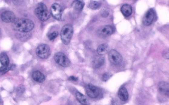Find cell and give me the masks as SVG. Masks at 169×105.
<instances>
[{"instance_id": "3957f363", "label": "cell", "mask_w": 169, "mask_h": 105, "mask_svg": "<svg viewBox=\"0 0 169 105\" xmlns=\"http://www.w3.org/2000/svg\"><path fill=\"white\" fill-rule=\"evenodd\" d=\"M73 33L74 29L71 24H67L62 27L61 31V38L65 45H68L71 42Z\"/></svg>"}, {"instance_id": "d6986e66", "label": "cell", "mask_w": 169, "mask_h": 105, "mask_svg": "<svg viewBox=\"0 0 169 105\" xmlns=\"http://www.w3.org/2000/svg\"><path fill=\"white\" fill-rule=\"evenodd\" d=\"M84 6V2L81 1H75L72 3L73 7L78 11H81Z\"/></svg>"}, {"instance_id": "4fadbf2b", "label": "cell", "mask_w": 169, "mask_h": 105, "mask_svg": "<svg viewBox=\"0 0 169 105\" xmlns=\"http://www.w3.org/2000/svg\"><path fill=\"white\" fill-rule=\"evenodd\" d=\"M158 89L160 93L168 97L169 96V84L167 82H160L158 84Z\"/></svg>"}, {"instance_id": "d4e9b609", "label": "cell", "mask_w": 169, "mask_h": 105, "mask_svg": "<svg viewBox=\"0 0 169 105\" xmlns=\"http://www.w3.org/2000/svg\"><path fill=\"white\" fill-rule=\"evenodd\" d=\"M24 91H25V88L23 85H20L17 89V93L18 95H21V94H23Z\"/></svg>"}, {"instance_id": "83f0119b", "label": "cell", "mask_w": 169, "mask_h": 105, "mask_svg": "<svg viewBox=\"0 0 169 105\" xmlns=\"http://www.w3.org/2000/svg\"><path fill=\"white\" fill-rule=\"evenodd\" d=\"M78 78L75 77L74 76H71L68 78V80L71 81H77L78 80Z\"/></svg>"}, {"instance_id": "f1b7e54d", "label": "cell", "mask_w": 169, "mask_h": 105, "mask_svg": "<svg viewBox=\"0 0 169 105\" xmlns=\"http://www.w3.org/2000/svg\"><path fill=\"white\" fill-rule=\"evenodd\" d=\"M112 105H118L117 104V102L115 101V100H113L112 101Z\"/></svg>"}, {"instance_id": "7402d4cb", "label": "cell", "mask_w": 169, "mask_h": 105, "mask_svg": "<svg viewBox=\"0 0 169 105\" xmlns=\"http://www.w3.org/2000/svg\"><path fill=\"white\" fill-rule=\"evenodd\" d=\"M101 5V3L95 1H91L89 4L90 8L94 10H97V9L100 8Z\"/></svg>"}, {"instance_id": "5bb4252c", "label": "cell", "mask_w": 169, "mask_h": 105, "mask_svg": "<svg viewBox=\"0 0 169 105\" xmlns=\"http://www.w3.org/2000/svg\"><path fill=\"white\" fill-rule=\"evenodd\" d=\"M119 98L122 101H127L129 98V94L127 89L124 87H121L119 90L118 94Z\"/></svg>"}, {"instance_id": "52a82bcc", "label": "cell", "mask_w": 169, "mask_h": 105, "mask_svg": "<svg viewBox=\"0 0 169 105\" xmlns=\"http://www.w3.org/2000/svg\"><path fill=\"white\" fill-rule=\"evenodd\" d=\"M156 13L154 9H149L146 12L143 19V24L145 26H149L153 23L156 18Z\"/></svg>"}, {"instance_id": "484cf974", "label": "cell", "mask_w": 169, "mask_h": 105, "mask_svg": "<svg viewBox=\"0 0 169 105\" xmlns=\"http://www.w3.org/2000/svg\"><path fill=\"white\" fill-rule=\"evenodd\" d=\"M30 34H26V33H24V34H18V37L21 39V40H22L27 39L29 37Z\"/></svg>"}, {"instance_id": "ffe728a7", "label": "cell", "mask_w": 169, "mask_h": 105, "mask_svg": "<svg viewBox=\"0 0 169 105\" xmlns=\"http://www.w3.org/2000/svg\"><path fill=\"white\" fill-rule=\"evenodd\" d=\"M0 61L1 64L3 66H8L10 63V60L8 56L5 53H1L0 56Z\"/></svg>"}, {"instance_id": "7c38bea8", "label": "cell", "mask_w": 169, "mask_h": 105, "mask_svg": "<svg viewBox=\"0 0 169 105\" xmlns=\"http://www.w3.org/2000/svg\"><path fill=\"white\" fill-rule=\"evenodd\" d=\"M104 63V58L102 56L94 57L92 60V66L95 69H98L102 66Z\"/></svg>"}, {"instance_id": "2e32d148", "label": "cell", "mask_w": 169, "mask_h": 105, "mask_svg": "<svg viewBox=\"0 0 169 105\" xmlns=\"http://www.w3.org/2000/svg\"><path fill=\"white\" fill-rule=\"evenodd\" d=\"M76 98L82 105H89V101L85 95L78 91L75 94Z\"/></svg>"}, {"instance_id": "6da1fadb", "label": "cell", "mask_w": 169, "mask_h": 105, "mask_svg": "<svg viewBox=\"0 0 169 105\" xmlns=\"http://www.w3.org/2000/svg\"><path fill=\"white\" fill-rule=\"evenodd\" d=\"M34 22L30 20L19 18L12 23V27L14 30L22 33H28L34 27Z\"/></svg>"}, {"instance_id": "5b68a950", "label": "cell", "mask_w": 169, "mask_h": 105, "mask_svg": "<svg viewBox=\"0 0 169 105\" xmlns=\"http://www.w3.org/2000/svg\"><path fill=\"white\" fill-rule=\"evenodd\" d=\"M54 60L56 63L64 67H68L71 65L69 59L62 52L56 53L54 56Z\"/></svg>"}, {"instance_id": "9c48e42d", "label": "cell", "mask_w": 169, "mask_h": 105, "mask_svg": "<svg viewBox=\"0 0 169 105\" xmlns=\"http://www.w3.org/2000/svg\"><path fill=\"white\" fill-rule=\"evenodd\" d=\"M113 31V28L111 26L105 25L98 29L97 34L100 37L105 38L111 36Z\"/></svg>"}, {"instance_id": "8992f818", "label": "cell", "mask_w": 169, "mask_h": 105, "mask_svg": "<svg viewBox=\"0 0 169 105\" xmlns=\"http://www.w3.org/2000/svg\"><path fill=\"white\" fill-rule=\"evenodd\" d=\"M62 11V7L57 3L53 4L50 8V13L51 16L58 21H60L61 19Z\"/></svg>"}, {"instance_id": "8fae6325", "label": "cell", "mask_w": 169, "mask_h": 105, "mask_svg": "<svg viewBox=\"0 0 169 105\" xmlns=\"http://www.w3.org/2000/svg\"><path fill=\"white\" fill-rule=\"evenodd\" d=\"M1 18L2 20L5 23H13L16 19L14 13L9 11L2 14Z\"/></svg>"}, {"instance_id": "cb8c5ba5", "label": "cell", "mask_w": 169, "mask_h": 105, "mask_svg": "<svg viewBox=\"0 0 169 105\" xmlns=\"http://www.w3.org/2000/svg\"><path fill=\"white\" fill-rule=\"evenodd\" d=\"M58 35V34L57 32H54L51 33L48 35V39H49L50 40H54V39L57 37Z\"/></svg>"}, {"instance_id": "e0dca14e", "label": "cell", "mask_w": 169, "mask_h": 105, "mask_svg": "<svg viewBox=\"0 0 169 105\" xmlns=\"http://www.w3.org/2000/svg\"><path fill=\"white\" fill-rule=\"evenodd\" d=\"M121 11L123 14L126 17L131 16L132 14V9L131 6L128 4H124L122 6Z\"/></svg>"}, {"instance_id": "277c9868", "label": "cell", "mask_w": 169, "mask_h": 105, "mask_svg": "<svg viewBox=\"0 0 169 105\" xmlns=\"http://www.w3.org/2000/svg\"><path fill=\"white\" fill-rule=\"evenodd\" d=\"M36 55L40 58L47 59L51 55V49L48 45L41 44L36 48Z\"/></svg>"}, {"instance_id": "4316f807", "label": "cell", "mask_w": 169, "mask_h": 105, "mask_svg": "<svg viewBox=\"0 0 169 105\" xmlns=\"http://www.w3.org/2000/svg\"><path fill=\"white\" fill-rule=\"evenodd\" d=\"M163 57L167 59H169V51L167 49L163 51L162 53Z\"/></svg>"}, {"instance_id": "30bf717a", "label": "cell", "mask_w": 169, "mask_h": 105, "mask_svg": "<svg viewBox=\"0 0 169 105\" xmlns=\"http://www.w3.org/2000/svg\"><path fill=\"white\" fill-rule=\"evenodd\" d=\"M86 91L88 96L91 98H97L99 95L98 88L92 84H88L86 87Z\"/></svg>"}, {"instance_id": "ba28073f", "label": "cell", "mask_w": 169, "mask_h": 105, "mask_svg": "<svg viewBox=\"0 0 169 105\" xmlns=\"http://www.w3.org/2000/svg\"><path fill=\"white\" fill-rule=\"evenodd\" d=\"M108 58L111 63L115 65L120 64L123 61L121 55L116 50L114 49L111 50L109 52Z\"/></svg>"}, {"instance_id": "9a60e30c", "label": "cell", "mask_w": 169, "mask_h": 105, "mask_svg": "<svg viewBox=\"0 0 169 105\" xmlns=\"http://www.w3.org/2000/svg\"><path fill=\"white\" fill-rule=\"evenodd\" d=\"M32 77L33 80L38 83H42L45 81V79L44 75L39 71H35L33 73Z\"/></svg>"}, {"instance_id": "603a6c76", "label": "cell", "mask_w": 169, "mask_h": 105, "mask_svg": "<svg viewBox=\"0 0 169 105\" xmlns=\"http://www.w3.org/2000/svg\"><path fill=\"white\" fill-rule=\"evenodd\" d=\"M112 74L111 72L105 73L103 75L102 77V80L103 81H107L111 77H112Z\"/></svg>"}, {"instance_id": "7a4b0ae2", "label": "cell", "mask_w": 169, "mask_h": 105, "mask_svg": "<svg viewBox=\"0 0 169 105\" xmlns=\"http://www.w3.org/2000/svg\"><path fill=\"white\" fill-rule=\"evenodd\" d=\"M35 13L39 20L42 22L48 20L51 17L46 5L43 3H39L37 5L35 9Z\"/></svg>"}, {"instance_id": "44dd1931", "label": "cell", "mask_w": 169, "mask_h": 105, "mask_svg": "<svg viewBox=\"0 0 169 105\" xmlns=\"http://www.w3.org/2000/svg\"><path fill=\"white\" fill-rule=\"evenodd\" d=\"M15 65H12L8 66H1L0 69V72L1 75L5 74L8 72L9 70L14 69Z\"/></svg>"}, {"instance_id": "ac0fdd59", "label": "cell", "mask_w": 169, "mask_h": 105, "mask_svg": "<svg viewBox=\"0 0 169 105\" xmlns=\"http://www.w3.org/2000/svg\"><path fill=\"white\" fill-rule=\"evenodd\" d=\"M108 49V45L104 43L101 44L98 47L97 49V52L100 56H103L107 53Z\"/></svg>"}]
</instances>
